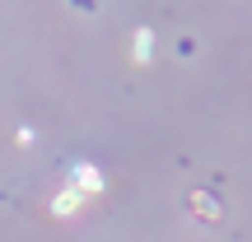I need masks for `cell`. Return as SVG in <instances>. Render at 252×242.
Here are the masks:
<instances>
[{
    "label": "cell",
    "instance_id": "cell-1",
    "mask_svg": "<svg viewBox=\"0 0 252 242\" xmlns=\"http://www.w3.org/2000/svg\"><path fill=\"white\" fill-rule=\"evenodd\" d=\"M135 56H140V61L150 56V33H140V37H135Z\"/></svg>",
    "mask_w": 252,
    "mask_h": 242
}]
</instances>
